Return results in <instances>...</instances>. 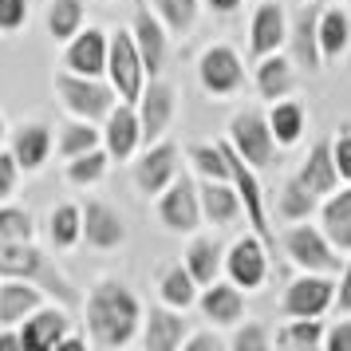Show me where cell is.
Returning a JSON list of instances; mask_svg holds the SVG:
<instances>
[{
  "instance_id": "22",
  "label": "cell",
  "mask_w": 351,
  "mask_h": 351,
  "mask_svg": "<svg viewBox=\"0 0 351 351\" xmlns=\"http://www.w3.org/2000/svg\"><path fill=\"white\" fill-rule=\"evenodd\" d=\"M51 146H56V138H51V127H44V123H20L8 138V150L16 154L24 174L44 170V162L51 158Z\"/></svg>"
},
{
  "instance_id": "39",
  "label": "cell",
  "mask_w": 351,
  "mask_h": 351,
  "mask_svg": "<svg viewBox=\"0 0 351 351\" xmlns=\"http://www.w3.org/2000/svg\"><path fill=\"white\" fill-rule=\"evenodd\" d=\"M95 146H103V130H95V123H87V119H75L60 130V154L64 158H75L83 150H95Z\"/></svg>"
},
{
  "instance_id": "36",
  "label": "cell",
  "mask_w": 351,
  "mask_h": 351,
  "mask_svg": "<svg viewBox=\"0 0 351 351\" xmlns=\"http://www.w3.org/2000/svg\"><path fill=\"white\" fill-rule=\"evenodd\" d=\"M111 154H107V146H95V150H83V154H75V158H67V182L71 186H95V182H103V174H107V166H111Z\"/></svg>"
},
{
  "instance_id": "23",
  "label": "cell",
  "mask_w": 351,
  "mask_h": 351,
  "mask_svg": "<svg viewBox=\"0 0 351 351\" xmlns=\"http://www.w3.org/2000/svg\"><path fill=\"white\" fill-rule=\"evenodd\" d=\"M197 308L209 324L217 328H229V324H241L245 316V288H237L233 280H213L206 285V292L197 296Z\"/></svg>"
},
{
  "instance_id": "26",
  "label": "cell",
  "mask_w": 351,
  "mask_h": 351,
  "mask_svg": "<svg viewBox=\"0 0 351 351\" xmlns=\"http://www.w3.org/2000/svg\"><path fill=\"white\" fill-rule=\"evenodd\" d=\"M197 193H202V213H206V221H213V225H233L241 213H245L241 193H237L233 182L206 178V182H197Z\"/></svg>"
},
{
  "instance_id": "19",
  "label": "cell",
  "mask_w": 351,
  "mask_h": 351,
  "mask_svg": "<svg viewBox=\"0 0 351 351\" xmlns=\"http://www.w3.org/2000/svg\"><path fill=\"white\" fill-rule=\"evenodd\" d=\"M71 328V319H67V304L64 308H56V304H40L32 316L20 324V335H24V348L28 351H56L60 348V339L67 335Z\"/></svg>"
},
{
  "instance_id": "52",
  "label": "cell",
  "mask_w": 351,
  "mask_h": 351,
  "mask_svg": "<svg viewBox=\"0 0 351 351\" xmlns=\"http://www.w3.org/2000/svg\"><path fill=\"white\" fill-rule=\"evenodd\" d=\"M4 138H8V127H4V114H0V143H4Z\"/></svg>"
},
{
  "instance_id": "11",
  "label": "cell",
  "mask_w": 351,
  "mask_h": 351,
  "mask_svg": "<svg viewBox=\"0 0 351 351\" xmlns=\"http://www.w3.org/2000/svg\"><path fill=\"white\" fill-rule=\"evenodd\" d=\"M221 150H225V158H229V182L237 186L241 206H245V217H249V225H253V233H261L265 241H272L269 209H265V190H261V182H256V166H249V162L241 158L229 138L221 143Z\"/></svg>"
},
{
  "instance_id": "49",
  "label": "cell",
  "mask_w": 351,
  "mask_h": 351,
  "mask_svg": "<svg viewBox=\"0 0 351 351\" xmlns=\"http://www.w3.org/2000/svg\"><path fill=\"white\" fill-rule=\"evenodd\" d=\"M0 351H24V335H20V328H0Z\"/></svg>"
},
{
  "instance_id": "9",
  "label": "cell",
  "mask_w": 351,
  "mask_h": 351,
  "mask_svg": "<svg viewBox=\"0 0 351 351\" xmlns=\"http://www.w3.org/2000/svg\"><path fill=\"white\" fill-rule=\"evenodd\" d=\"M197 83L206 87V95H237L245 87V64L241 56L229 44H209L202 56H197Z\"/></svg>"
},
{
  "instance_id": "4",
  "label": "cell",
  "mask_w": 351,
  "mask_h": 351,
  "mask_svg": "<svg viewBox=\"0 0 351 351\" xmlns=\"http://www.w3.org/2000/svg\"><path fill=\"white\" fill-rule=\"evenodd\" d=\"M229 143H233V150H237L249 166H256V170L272 166L276 146H280L276 134H272V127H269V114L253 111V107H245V111H237L229 119Z\"/></svg>"
},
{
  "instance_id": "17",
  "label": "cell",
  "mask_w": 351,
  "mask_h": 351,
  "mask_svg": "<svg viewBox=\"0 0 351 351\" xmlns=\"http://www.w3.org/2000/svg\"><path fill=\"white\" fill-rule=\"evenodd\" d=\"M107 51H111V32L103 28H83L67 40L64 67L80 75H107Z\"/></svg>"
},
{
  "instance_id": "5",
  "label": "cell",
  "mask_w": 351,
  "mask_h": 351,
  "mask_svg": "<svg viewBox=\"0 0 351 351\" xmlns=\"http://www.w3.org/2000/svg\"><path fill=\"white\" fill-rule=\"evenodd\" d=\"M285 253L304 272H339L348 265L319 225H292L285 233Z\"/></svg>"
},
{
  "instance_id": "3",
  "label": "cell",
  "mask_w": 351,
  "mask_h": 351,
  "mask_svg": "<svg viewBox=\"0 0 351 351\" xmlns=\"http://www.w3.org/2000/svg\"><path fill=\"white\" fill-rule=\"evenodd\" d=\"M56 95H60L67 114L87 119V123H103L119 103V91L111 87L107 75H80V71H67V67L56 75Z\"/></svg>"
},
{
  "instance_id": "16",
  "label": "cell",
  "mask_w": 351,
  "mask_h": 351,
  "mask_svg": "<svg viewBox=\"0 0 351 351\" xmlns=\"http://www.w3.org/2000/svg\"><path fill=\"white\" fill-rule=\"evenodd\" d=\"M288 44V16L280 8V0H261L249 24V56L265 60L272 51H280Z\"/></svg>"
},
{
  "instance_id": "12",
  "label": "cell",
  "mask_w": 351,
  "mask_h": 351,
  "mask_svg": "<svg viewBox=\"0 0 351 351\" xmlns=\"http://www.w3.org/2000/svg\"><path fill=\"white\" fill-rule=\"evenodd\" d=\"M178 174H182V154H178V146L166 143V138L150 143L143 154H138V162H134V186H138L146 197H158Z\"/></svg>"
},
{
  "instance_id": "51",
  "label": "cell",
  "mask_w": 351,
  "mask_h": 351,
  "mask_svg": "<svg viewBox=\"0 0 351 351\" xmlns=\"http://www.w3.org/2000/svg\"><path fill=\"white\" fill-rule=\"evenodd\" d=\"M206 4L213 8V12H225V16H229V12H237L241 0H206Z\"/></svg>"
},
{
  "instance_id": "47",
  "label": "cell",
  "mask_w": 351,
  "mask_h": 351,
  "mask_svg": "<svg viewBox=\"0 0 351 351\" xmlns=\"http://www.w3.org/2000/svg\"><path fill=\"white\" fill-rule=\"evenodd\" d=\"M324 348L328 351H351V319L343 316L332 332H324Z\"/></svg>"
},
{
  "instance_id": "41",
  "label": "cell",
  "mask_w": 351,
  "mask_h": 351,
  "mask_svg": "<svg viewBox=\"0 0 351 351\" xmlns=\"http://www.w3.org/2000/svg\"><path fill=\"white\" fill-rule=\"evenodd\" d=\"M0 237L8 241H32L36 237V221L24 206H4L0 202Z\"/></svg>"
},
{
  "instance_id": "44",
  "label": "cell",
  "mask_w": 351,
  "mask_h": 351,
  "mask_svg": "<svg viewBox=\"0 0 351 351\" xmlns=\"http://www.w3.org/2000/svg\"><path fill=\"white\" fill-rule=\"evenodd\" d=\"M16 178H20V162L12 150H0V202H8L16 193Z\"/></svg>"
},
{
  "instance_id": "7",
  "label": "cell",
  "mask_w": 351,
  "mask_h": 351,
  "mask_svg": "<svg viewBox=\"0 0 351 351\" xmlns=\"http://www.w3.org/2000/svg\"><path fill=\"white\" fill-rule=\"evenodd\" d=\"M158 221L170 229V233H197L206 213H202V193H197V182L190 174H178L166 190L158 193Z\"/></svg>"
},
{
  "instance_id": "50",
  "label": "cell",
  "mask_w": 351,
  "mask_h": 351,
  "mask_svg": "<svg viewBox=\"0 0 351 351\" xmlns=\"http://www.w3.org/2000/svg\"><path fill=\"white\" fill-rule=\"evenodd\" d=\"M87 339H91V335H71V332H67L56 351H83V348H87Z\"/></svg>"
},
{
  "instance_id": "21",
  "label": "cell",
  "mask_w": 351,
  "mask_h": 351,
  "mask_svg": "<svg viewBox=\"0 0 351 351\" xmlns=\"http://www.w3.org/2000/svg\"><path fill=\"white\" fill-rule=\"evenodd\" d=\"M83 241L91 245V249H119L123 241H127V221H123V213L107 202H87L83 206Z\"/></svg>"
},
{
  "instance_id": "45",
  "label": "cell",
  "mask_w": 351,
  "mask_h": 351,
  "mask_svg": "<svg viewBox=\"0 0 351 351\" xmlns=\"http://www.w3.org/2000/svg\"><path fill=\"white\" fill-rule=\"evenodd\" d=\"M332 154H335V166H339V178L351 182V127L343 123L339 134L332 138Z\"/></svg>"
},
{
  "instance_id": "2",
  "label": "cell",
  "mask_w": 351,
  "mask_h": 351,
  "mask_svg": "<svg viewBox=\"0 0 351 351\" xmlns=\"http://www.w3.org/2000/svg\"><path fill=\"white\" fill-rule=\"evenodd\" d=\"M0 276H20V280H36L48 296L60 304H75V288L67 285V276L60 269H51L48 256L36 249L32 241H8L0 237Z\"/></svg>"
},
{
  "instance_id": "46",
  "label": "cell",
  "mask_w": 351,
  "mask_h": 351,
  "mask_svg": "<svg viewBox=\"0 0 351 351\" xmlns=\"http://www.w3.org/2000/svg\"><path fill=\"white\" fill-rule=\"evenodd\" d=\"M335 312L351 316V261L339 269V280H335Z\"/></svg>"
},
{
  "instance_id": "40",
  "label": "cell",
  "mask_w": 351,
  "mask_h": 351,
  "mask_svg": "<svg viewBox=\"0 0 351 351\" xmlns=\"http://www.w3.org/2000/svg\"><path fill=\"white\" fill-rule=\"evenodd\" d=\"M190 162L202 178H221V182H229V158H225L221 143H193Z\"/></svg>"
},
{
  "instance_id": "37",
  "label": "cell",
  "mask_w": 351,
  "mask_h": 351,
  "mask_svg": "<svg viewBox=\"0 0 351 351\" xmlns=\"http://www.w3.org/2000/svg\"><path fill=\"white\" fill-rule=\"evenodd\" d=\"M83 32V0H51L48 4V36L56 44H67Z\"/></svg>"
},
{
  "instance_id": "29",
  "label": "cell",
  "mask_w": 351,
  "mask_h": 351,
  "mask_svg": "<svg viewBox=\"0 0 351 351\" xmlns=\"http://www.w3.org/2000/svg\"><path fill=\"white\" fill-rule=\"evenodd\" d=\"M197 280H193V272L186 269V261L182 265H170V269L158 276V296H162V304H170V308H193L197 304Z\"/></svg>"
},
{
  "instance_id": "1",
  "label": "cell",
  "mask_w": 351,
  "mask_h": 351,
  "mask_svg": "<svg viewBox=\"0 0 351 351\" xmlns=\"http://www.w3.org/2000/svg\"><path fill=\"white\" fill-rule=\"evenodd\" d=\"M83 316H87V335L95 348H127L143 328V304L123 280L103 276L87 292Z\"/></svg>"
},
{
  "instance_id": "34",
  "label": "cell",
  "mask_w": 351,
  "mask_h": 351,
  "mask_svg": "<svg viewBox=\"0 0 351 351\" xmlns=\"http://www.w3.org/2000/svg\"><path fill=\"white\" fill-rule=\"evenodd\" d=\"M269 127H272V134H276L280 146H296L304 134V107L292 103V99H272Z\"/></svg>"
},
{
  "instance_id": "13",
  "label": "cell",
  "mask_w": 351,
  "mask_h": 351,
  "mask_svg": "<svg viewBox=\"0 0 351 351\" xmlns=\"http://www.w3.org/2000/svg\"><path fill=\"white\" fill-rule=\"evenodd\" d=\"M138 123H143V146L158 143L162 134L170 130V123H174V111H178V91L170 87L166 80H154L143 87V95H138Z\"/></svg>"
},
{
  "instance_id": "42",
  "label": "cell",
  "mask_w": 351,
  "mask_h": 351,
  "mask_svg": "<svg viewBox=\"0 0 351 351\" xmlns=\"http://www.w3.org/2000/svg\"><path fill=\"white\" fill-rule=\"evenodd\" d=\"M272 343L269 328L261 324V319H249V324H241L237 332H233V339H229V348L233 351H265Z\"/></svg>"
},
{
  "instance_id": "25",
  "label": "cell",
  "mask_w": 351,
  "mask_h": 351,
  "mask_svg": "<svg viewBox=\"0 0 351 351\" xmlns=\"http://www.w3.org/2000/svg\"><path fill=\"white\" fill-rule=\"evenodd\" d=\"M319 229L328 233L339 253H351V182H343V190H332L319 206Z\"/></svg>"
},
{
  "instance_id": "35",
  "label": "cell",
  "mask_w": 351,
  "mask_h": 351,
  "mask_svg": "<svg viewBox=\"0 0 351 351\" xmlns=\"http://www.w3.org/2000/svg\"><path fill=\"white\" fill-rule=\"evenodd\" d=\"M276 348L304 351V348H324V324L308 316H288V324L276 332Z\"/></svg>"
},
{
  "instance_id": "8",
  "label": "cell",
  "mask_w": 351,
  "mask_h": 351,
  "mask_svg": "<svg viewBox=\"0 0 351 351\" xmlns=\"http://www.w3.org/2000/svg\"><path fill=\"white\" fill-rule=\"evenodd\" d=\"M328 308H335V280L332 272H304L285 288V296H280V312L285 316H308L316 319L324 316Z\"/></svg>"
},
{
  "instance_id": "48",
  "label": "cell",
  "mask_w": 351,
  "mask_h": 351,
  "mask_svg": "<svg viewBox=\"0 0 351 351\" xmlns=\"http://www.w3.org/2000/svg\"><path fill=\"white\" fill-rule=\"evenodd\" d=\"M186 351H221V335L213 332H197V335H186Z\"/></svg>"
},
{
  "instance_id": "20",
  "label": "cell",
  "mask_w": 351,
  "mask_h": 351,
  "mask_svg": "<svg viewBox=\"0 0 351 351\" xmlns=\"http://www.w3.org/2000/svg\"><path fill=\"white\" fill-rule=\"evenodd\" d=\"M44 300H48V292L36 280L0 276V328H20Z\"/></svg>"
},
{
  "instance_id": "28",
  "label": "cell",
  "mask_w": 351,
  "mask_h": 351,
  "mask_svg": "<svg viewBox=\"0 0 351 351\" xmlns=\"http://www.w3.org/2000/svg\"><path fill=\"white\" fill-rule=\"evenodd\" d=\"M296 80V60H288L280 51H272L265 60H256V91L265 99H285Z\"/></svg>"
},
{
  "instance_id": "27",
  "label": "cell",
  "mask_w": 351,
  "mask_h": 351,
  "mask_svg": "<svg viewBox=\"0 0 351 351\" xmlns=\"http://www.w3.org/2000/svg\"><path fill=\"white\" fill-rule=\"evenodd\" d=\"M319 8H300V16H296V28H292V36H288V44H292V60H296V67H304V71H319V64H324V51H319Z\"/></svg>"
},
{
  "instance_id": "6",
  "label": "cell",
  "mask_w": 351,
  "mask_h": 351,
  "mask_svg": "<svg viewBox=\"0 0 351 351\" xmlns=\"http://www.w3.org/2000/svg\"><path fill=\"white\" fill-rule=\"evenodd\" d=\"M146 64L143 56H138V44H134V36L127 28H119L111 32V51H107V80L111 87L119 91V99H127V103H138L146 87Z\"/></svg>"
},
{
  "instance_id": "33",
  "label": "cell",
  "mask_w": 351,
  "mask_h": 351,
  "mask_svg": "<svg viewBox=\"0 0 351 351\" xmlns=\"http://www.w3.org/2000/svg\"><path fill=\"white\" fill-rule=\"evenodd\" d=\"M319 202H324V197L308 190V186L300 182V174H292V178H285V186H280L276 209H280V217H285V221H304L308 213H316Z\"/></svg>"
},
{
  "instance_id": "32",
  "label": "cell",
  "mask_w": 351,
  "mask_h": 351,
  "mask_svg": "<svg viewBox=\"0 0 351 351\" xmlns=\"http://www.w3.org/2000/svg\"><path fill=\"white\" fill-rule=\"evenodd\" d=\"M48 241H51V249H75V245L83 241V206L64 202V206L51 209V217H48Z\"/></svg>"
},
{
  "instance_id": "15",
  "label": "cell",
  "mask_w": 351,
  "mask_h": 351,
  "mask_svg": "<svg viewBox=\"0 0 351 351\" xmlns=\"http://www.w3.org/2000/svg\"><path fill=\"white\" fill-rule=\"evenodd\" d=\"M130 36H134V44H138V56H143L146 71L158 75L162 67H166V51H170V28L162 24V16L154 8L138 4V8H134V24H130Z\"/></svg>"
},
{
  "instance_id": "30",
  "label": "cell",
  "mask_w": 351,
  "mask_h": 351,
  "mask_svg": "<svg viewBox=\"0 0 351 351\" xmlns=\"http://www.w3.org/2000/svg\"><path fill=\"white\" fill-rule=\"evenodd\" d=\"M225 265V253H221V245L213 237H193L190 241V249H186V269L193 272V280L206 288L217 280V272H221Z\"/></svg>"
},
{
  "instance_id": "43",
  "label": "cell",
  "mask_w": 351,
  "mask_h": 351,
  "mask_svg": "<svg viewBox=\"0 0 351 351\" xmlns=\"http://www.w3.org/2000/svg\"><path fill=\"white\" fill-rule=\"evenodd\" d=\"M28 24V0H0V32H20Z\"/></svg>"
},
{
  "instance_id": "31",
  "label": "cell",
  "mask_w": 351,
  "mask_h": 351,
  "mask_svg": "<svg viewBox=\"0 0 351 351\" xmlns=\"http://www.w3.org/2000/svg\"><path fill=\"white\" fill-rule=\"evenodd\" d=\"M319 51H324V60H335V56H343L351 48V20L343 8H328V12H319Z\"/></svg>"
},
{
  "instance_id": "14",
  "label": "cell",
  "mask_w": 351,
  "mask_h": 351,
  "mask_svg": "<svg viewBox=\"0 0 351 351\" xmlns=\"http://www.w3.org/2000/svg\"><path fill=\"white\" fill-rule=\"evenodd\" d=\"M103 146L114 162H130L143 146V123H138V107L119 99L114 111L103 119Z\"/></svg>"
},
{
  "instance_id": "24",
  "label": "cell",
  "mask_w": 351,
  "mask_h": 351,
  "mask_svg": "<svg viewBox=\"0 0 351 351\" xmlns=\"http://www.w3.org/2000/svg\"><path fill=\"white\" fill-rule=\"evenodd\" d=\"M300 182L308 186L312 193L319 197H328L332 190L343 186V178H339V166H335V154H332V138H319L300 162Z\"/></svg>"
},
{
  "instance_id": "38",
  "label": "cell",
  "mask_w": 351,
  "mask_h": 351,
  "mask_svg": "<svg viewBox=\"0 0 351 351\" xmlns=\"http://www.w3.org/2000/svg\"><path fill=\"white\" fill-rule=\"evenodd\" d=\"M154 12L162 16V24L170 28V36H186L197 24V0H150Z\"/></svg>"
},
{
  "instance_id": "10",
  "label": "cell",
  "mask_w": 351,
  "mask_h": 351,
  "mask_svg": "<svg viewBox=\"0 0 351 351\" xmlns=\"http://www.w3.org/2000/svg\"><path fill=\"white\" fill-rule=\"evenodd\" d=\"M225 272L229 280L245 292H256V288L269 280V241L261 233H245L229 245L225 253Z\"/></svg>"
},
{
  "instance_id": "18",
  "label": "cell",
  "mask_w": 351,
  "mask_h": 351,
  "mask_svg": "<svg viewBox=\"0 0 351 351\" xmlns=\"http://www.w3.org/2000/svg\"><path fill=\"white\" fill-rule=\"evenodd\" d=\"M186 335H190V319L182 316V308L162 304V308H150L143 316V348L146 351H174L186 343Z\"/></svg>"
}]
</instances>
